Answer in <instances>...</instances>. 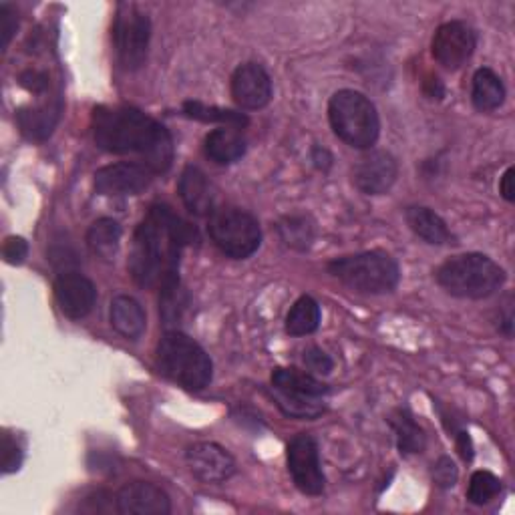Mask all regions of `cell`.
<instances>
[{
  "label": "cell",
  "instance_id": "6da1fadb",
  "mask_svg": "<svg viewBox=\"0 0 515 515\" xmlns=\"http://www.w3.org/2000/svg\"><path fill=\"white\" fill-rule=\"evenodd\" d=\"M196 238V230L167 206H151L137 226L129 252V274L141 288H159L161 294L180 288V258Z\"/></svg>",
  "mask_w": 515,
  "mask_h": 515
},
{
  "label": "cell",
  "instance_id": "7a4b0ae2",
  "mask_svg": "<svg viewBox=\"0 0 515 515\" xmlns=\"http://www.w3.org/2000/svg\"><path fill=\"white\" fill-rule=\"evenodd\" d=\"M91 127L97 147L137 155L153 174H165L174 163V139L167 127L135 107H97Z\"/></svg>",
  "mask_w": 515,
  "mask_h": 515
},
{
  "label": "cell",
  "instance_id": "3957f363",
  "mask_svg": "<svg viewBox=\"0 0 515 515\" xmlns=\"http://www.w3.org/2000/svg\"><path fill=\"white\" fill-rule=\"evenodd\" d=\"M157 367L186 391H204L214 377V363L198 342L178 330L163 334L157 345Z\"/></svg>",
  "mask_w": 515,
  "mask_h": 515
},
{
  "label": "cell",
  "instance_id": "277c9868",
  "mask_svg": "<svg viewBox=\"0 0 515 515\" xmlns=\"http://www.w3.org/2000/svg\"><path fill=\"white\" fill-rule=\"evenodd\" d=\"M435 278L451 296L481 300L495 294L503 286L505 272L489 256L471 252L443 262L437 268Z\"/></svg>",
  "mask_w": 515,
  "mask_h": 515
},
{
  "label": "cell",
  "instance_id": "5b68a950",
  "mask_svg": "<svg viewBox=\"0 0 515 515\" xmlns=\"http://www.w3.org/2000/svg\"><path fill=\"white\" fill-rule=\"evenodd\" d=\"M328 121L338 139L357 149H371L381 133L373 101L353 89L336 91L328 101Z\"/></svg>",
  "mask_w": 515,
  "mask_h": 515
},
{
  "label": "cell",
  "instance_id": "8992f818",
  "mask_svg": "<svg viewBox=\"0 0 515 515\" xmlns=\"http://www.w3.org/2000/svg\"><path fill=\"white\" fill-rule=\"evenodd\" d=\"M328 272L359 294H387L401 280L397 260L383 250L336 258L328 264Z\"/></svg>",
  "mask_w": 515,
  "mask_h": 515
},
{
  "label": "cell",
  "instance_id": "52a82bcc",
  "mask_svg": "<svg viewBox=\"0 0 515 515\" xmlns=\"http://www.w3.org/2000/svg\"><path fill=\"white\" fill-rule=\"evenodd\" d=\"M208 234L222 254L236 260L250 258L262 244L258 220L240 208H216L208 220Z\"/></svg>",
  "mask_w": 515,
  "mask_h": 515
},
{
  "label": "cell",
  "instance_id": "ba28073f",
  "mask_svg": "<svg viewBox=\"0 0 515 515\" xmlns=\"http://www.w3.org/2000/svg\"><path fill=\"white\" fill-rule=\"evenodd\" d=\"M151 21L135 5H119L113 23V43L119 65L125 71H137L149 53Z\"/></svg>",
  "mask_w": 515,
  "mask_h": 515
},
{
  "label": "cell",
  "instance_id": "9c48e42d",
  "mask_svg": "<svg viewBox=\"0 0 515 515\" xmlns=\"http://www.w3.org/2000/svg\"><path fill=\"white\" fill-rule=\"evenodd\" d=\"M288 471L292 475L294 485L304 493V495H320L324 491L326 479L322 473V463H320V451L318 443L302 433L294 437L288 445Z\"/></svg>",
  "mask_w": 515,
  "mask_h": 515
},
{
  "label": "cell",
  "instance_id": "30bf717a",
  "mask_svg": "<svg viewBox=\"0 0 515 515\" xmlns=\"http://www.w3.org/2000/svg\"><path fill=\"white\" fill-rule=\"evenodd\" d=\"M477 47L475 31L463 21H451L435 31L431 51L435 61L447 69L457 71L463 67Z\"/></svg>",
  "mask_w": 515,
  "mask_h": 515
},
{
  "label": "cell",
  "instance_id": "8fae6325",
  "mask_svg": "<svg viewBox=\"0 0 515 515\" xmlns=\"http://www.w3.org/2000/svg\"><path fill=\"white\" fill-rule=\"evenodd\" d=\"M399 178V163L389 151H371L353 167V184L367 196L387 194Z\"/></svg>",
  "mask_w": 515,
  "mask_h": 515
},
{
  "label": "cell",
  "instance_id": "7c38bea8",
  "mask_svg": "<svg viewBox=\"0 0 515 515\" xmlns=\"http://www.w3.org/2000/svg\"><path fill=\"white\" fill-rule=\"evenodd\" d=\"M153 171L141 163H113L95 171V190L101 196H137L149 188Z\"/></svg>",
  "mask_w": 515,
  "mask_h": 515
},
{
  "label": "cell",
  "instance_id": "4fadbf2b",
  "mask_svg": "<svg viewBox=\"0 0 515 515\" xmlns=\"http://www.w3.org/2000/svg\"><path fill=\"white\" fill-rule=\"evenodd\" d=\"M190 471L202 483H224L236 473L234 457L218 443H196L186 451Z\"/></svg>",
  "mask_w": 515,
  "mask_h": 515
},
{
  "label": "cell",
  "instance_id": "5bb4252c",
  "mask_svg": "<svg viewBox=\"0 0 515 515\" xmlns=\"http://www.w3.org/2000/svg\"><path fill=\"white\" fill-rule=\"evenodd\" d=\"M117 513H121V515H169L171 499L155 483L131 481L117 491Z\"/></svg>",
  "mask_w": 515,
  "mask_h": 515
},
{
  "label": "cell",
  "instance_id": "9a60e30c",
  "mask_svg": "<svg viewBox=\"0 0 515 515\" xmlns=\"http://www.w3.org/2000/svg\"><path fill=\"white\" fill-rule=\"evenodd\" d=\"M232 97L248 111L264 109L272 99V79L258 63H244L232 75Z\"/></svg>",
  "mask_w": 515,
  "mask_h": 515
},
{
  "label": "cell",
  "instance_id": "2e32d148",
  "mask_svg": "<svg viewBox=\"0 0 515 515\" xmlns=\"http://www.w3.org/2000/svg\"><path fill=\"white\" fill-rule=\"evenodd\" d=\"M55 298L67 318L81 320L95 308L97 288L79 272H63L55 280Z\"/></svg>",
  "mask_w": 515,
  "mask_h": 515
},
{
  "label": "cell",
  "instance_id": "e0dca14e",
  "mask_svg": "<svg viewBox=\"0 0 515 515\" xmlns=\"http://www.w3.org/2000/svg\"><path fill=\"white\" fill-rule=\"evenodd\" d=\"M178 192H180L184 206L196 216H210L216 210L212 184L206 178L204 171L194 165H188L184 169V174L178 184Z\"/></svg>",
  "mask_w": 515,
  "mask_h": 515
},
{
  "label": "cell",
  "instance_id": "ac0fdd59",
  "mask_svg": "<svg viewBox=\"0 0 515 515\" xmlns=\"http://www.w3.org/2000/svg\"><path fill=\"white\" fill-rule=\"evenodd\" d=\"M111 326L127 340H137L147 328L143 306L131 296H115L111 302Z\"/></svg>",
  "mask_w": 515,
  "mask_h": 515
},
{
  "label": "cell",
  "instance_id": "d6986e66",
  "mask_svg": "<svg viewBox=\"0 0 515 515\" xmlns=\"http://www.w3.org/2000/svg\"><path fill=\"white\" fill-rule=\"evenodd\" d=\"M405 220H407L409 228L427 244L445 246V244L453 242V234L449 232L445 220L429 208H423V206L407 208Z\"/></svg>",
  "mask_w": 515,
  "mask_h": 515
},
{
  "label": "cell",
  "instance_id": "ffe728a7",
  "mask_svg": "<svg viewBox=\"0 0 515 515\" xmlns=\"http://www.w3.org/2000/svg\"><path fill=\"white\" fill-rule=\"evenodd\" d=\"M204 151L212 161H216L220 165H230V163L238 161L240 157H244L246 139L242 137L240 131H236L232 127H220L206 135Z\"/></svg>",
  "mask_w": 515,
  "mask_h": 515
},
{
  "label": "cell",
  "instance_id": "44dd1931",
  "mask_svg": "<svg viewBox=\"0 0 515 515\" xmlns=\"http://www.w3.org/2000/svg\"><path fill=\"white\" fill-rule=\"evenodd\" d=\"M272 385L276 391L292 397L318 399L328 393V385H324L310 373H302L298 369H276L272 373Z\"/></svg>",
  "mask_w": 515,
  "mask_h": 515
},
{
  "label": "cell",
  "instance_id": "7402d4cb",
  "mask_svg": "<svg viewBox=\"0 0 515 515\" xmlns=\"http://www.w3.org/2000/svg\"><path fill=\"white\" fill-rule=\"evenodd\" d=\"M471 101H473V107L481 113L495 111L503 105L505 87L495 71H491L487 67L475 71L473 87H471Z\"/></svg>",
  "mask_w": 515,
  "mask_h": 515
},
{
  "label": "cell",
  "instance_id": "603a6c76",
  "mask_svg": "<svg viewBox=\"0 0 515 515\" xmlns=\"http://www.w3.org/2000/svg\"><path fill=\"white\" fill-rule=\"evenodd\" d=\"M389 425L397 435L399 451L405 455L421 453L427 447V435L423 427L415 421V417L407 409H395L389 415Z\"/></svg>",
  "mask_w": 515,
  "mask_h": 515
},
{
  "label": "cell",
  "instance_id": "cb8c5ba5",
  "mask_svg": "<svg viewBox=\"0 0 515 515\" xmlns=\"http://www.w3.org/2000/svg\"><path fill=\"white\" fill-rule=\"evenodd\" d=\"M121 226L113 218H101L87 230V246L101 260H115L121 244Z\"/></svg>",
  "mask_w": 515,
  "mask_h": 515
},
{
  "label": "cell",
  "instance_id": "d4e9b609",
  "mask_svg": "<svg viewBox=\"0 0 515 515\" xmlns=\"http://www.w3.org/2000/svg\"><path fill=\"white\" fill-rule=\"evenodd\" d=\"M320 324V306L312 296H300L286 314V332L290 336L312 334Z\"/></svg>",
  "mask_w": 515,
  "mask_h": 515
},
{
  "label": "cell",
  "instance_id": "484cf974",
  "mask_svg": "<svg viewBox=\"0 0 515 515\" xmlns=\"http://www.w3.org/2000/svg\"><path fill=\"white\" fill-rule=\"evenodd\" d=\"M184 113L192 119L204 121V123H226V127H244L248 125V117L244 113H236L230 109L222 107H210L200 101H186L184 103Z\"/></svg>",
  "mask_w": 515,
  "mask_h": 515
},
{
  "label": "cell",
  "instance_id": "4316f807",
  "mask_svg": "<svg viewBox=\"0 0 515 515\" xmlns=\"http://www.w3.org/2000/svg\"><path fill=\"white\" fill-rule=\"evenodd\" d=\"M280 238L294 250H306L314 240V226L304 216H288L278 224Z\"/></svg>",
  "mask_w": 515,
  "mask_h": 515
},
{
  "label": "cell",
  "instance_id": "83f0119b",
  "mask_svg": "<svg viewBox=\"0 0 515 515\" xmlns=\"http://www.w3.org/2000/svg\"><path fill=\"white\" fill-rule=\"evenodd\" d=\"M19 125L23 129V133H27L33 139H43L47 137L57 121V111H49V109H21L17 113Z\"/></svg>",
  "mask_w": 515,
  "mask_h": 515
},
{
  "label": "cell",
  "instance_id": "f1b7e54d",
  "mask_svg": "<svg viewBox=\"0 0 515 515\" xmlns=\"http://www.w3.org/2000/svg\"><path fill=\"white\" fill-rule=\"evenodd\" d=\"M501 493V481L491 471H475L469 479L467 499L473 505H485Z\"/></svg>",
  "mask_w": 515,
  "mask_h": 515
},
{
  "label": "cell",
  "instance_id": "f546056e",
  "mask_svg": "<svg viewBox=\"0 0 515 515\" xmlns=\"http://www.w3.org/2000/svg\"><path fill=\"white\" fill-rule=\"evenodd\" d=\"M274 399H276V405L288 417L316 419L320 413H324V407L316 405V401L308 399V397H292V395H286V393H280L274 389Z\"/></svg>",
  "mask_w": 515,
  "mask_h": 515
},
{
  "label": "cell",
  "instance_id": "4dcf8cb0",
  "mask_svg": "<svg viewBox=\"0 0 515 515\" xmlns=\"http://www.w3.org/2000/svg\"><path fill=\"white\" fill-rule=\"evenodd\" d=\"M431 475H433L435 485L441 487V489H451V487H455V485H457V479H459V471H457V467H455V463H453L451 457H439L437 463L433 465Z\"/></svg>",
  "mask_w": 515,
  "mask_h": 515
},
{
  "label": "cell",
  "instance_id": "1f68e13d",
  "mask_svg": "<svg viewBox=\"0 0 515 515\" xmlns=\"http://www.w3.org/2000/svg\"><path fill=\"white\" fill-rule=\"evenodd\" d=\"M19 29V15L11 5H0V43H3V51L11 45L15 33Z\"/></svg>",
  "mask_w": 515,
  "mask_h": 515
},
{
  "label": "cell",
  "instance_id": "d6a6232c",
  "mask_svg": "<svg viewBox=\"0 0 515 515\" xmlns=\"http://www.w3.org/2000/svg\"><path fill=\"white\" fill-rule=\"evenodd\" d=\"M21 465H23V451L17 445V441L9 433H5L3 435V473L5 475L15 473L21 469Z\"/></svg>",
  "mask_w": 515,
  "mask_h": 515
},
{
  "label": "cell",
  "instance_id": "836d02e7",
  "mask_svg": "<svg viewBox=\"0 0 515 515\" xmlns=\"http://www.w3.org/2000/svg\"><path fill=\"white\" fill-rule=\"evenodd\" d=\"M3 256H5V262L11 264V266H19L27 260L29 256V244L25 238L21 236H11L7 238L5 246H3Z\"/></svg>",
  "mask_w": 515,
  "mask_h": 515
},
{
  "label": "cell",
  "instance_id": "e575fe53",
  "mask_svg": "<svg viewBox=\"0 0 515 515\" xmlns=\"http://www.w3.org/2000/svg\"><path fill=\"white\" fill-rule=\"evenodd\" d=\"M302 361H304L306 369L312 371V373H316V375H328V373L332 371V367H334L332 359H330L324 351H320V349H316V347L304 351Z\"/></svg>",
  "mask_w": 515,
  "mask_h": 515
},
{
  "label": "cell",
  "instance_id": "d590c367",
  "mask_svg": "<svg viewBox=\"0 0 515 515\" xmlns=\"http://www.w3.org/2000/svg\"><path fill=\"white\" fill-rule=\"evenodd\" d=\"M19 83H21L27 91H31V93H43V91L49 87V77H47V73H43V71L27 69V71L21 73Z\"/></svg>",
  "mask_w": 515,
  "mask_h": 515
},
{
  "label": "cell",
  "instance_id": "8d00e7d4",
  "mask_svg": "<svg viewBox=\"0 0 515 515\" xmlns=\"http://www.w3.org/2000/svg\"><path fill=\"white\" fill-rule=\"evenodd\" d=\"M513 176H515V169L507 167L505 174L501 176V184H499V194L503 196V200H507L509 204L515 202V186H513Z\"/></svg>",
  "mask_w": 515,
  "mask_h": 515
},
{
  "label": "cell",
  "instance_id": "74e56055",
  "mask_svg": "<svg viewBox=\"0 0 515 515\" xmlns=\"http://www.w3.org/2000/svg\"><path fill=\"white\" fill-rule=\"evenodd\" d=\"M455 443H457V451H459L461 459H463V461H471V459H473V441H471L469 433L459 431V433L455 435Z\"/></svg>",
  "mask_w": 515,
  "mask_h": 515
},
{
  "label": "cell",
  "instance_id": "f35d334b",
  "mask_svg": "<svg viewBox=\"0 0 515 515\" xmlns=\"http://www.w3.org/2000/svg\"><path fill=\"white\" fill-rule=\"evenodd\" d=\"M312 161H314V165H316L318 169L326 171V169L332 165V155H330L328 149H324V147H314V149H312Z\"/></svg>",
  "mask_w": 515,
  "mask_h": 515
}]
</instances>
